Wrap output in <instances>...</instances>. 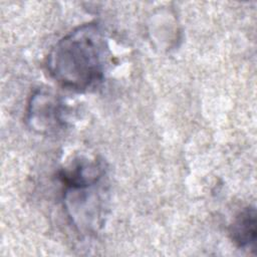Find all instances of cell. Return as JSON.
Listing matches in <instances>:
<instances>
[{
  "instance_id": "cell-1",
  "label": "cell",
  "mask_w": 257,
  "mask_h": 257,
  "mask_svg": "<svg viewBox=\"0 0 257 257\" xmlns=\"http://www.w3.org/2000/svg\"><path fill=\"white\" fill-rule=\"evenodd\" d=\"M106 46L100 27L82 24L62 37L47 57L49 74L62 86L84 90L103 75Z\"/></svg>"
},
{
  "instance_id": "cell-2",
  "label": "cell",
  "mask_w": 257,
  "mask_h": 257,
  "mask_svg": "<svg viewBox=\"0 0 257 257\" xmlns=\"http://www.w3.org/2000/svg\"><path fill=\"white\" fill-rule=\"evenodd\" d=\"M27 114L30 125L41 133H49L61 124L60 102L47 91L39 90L31 96Z\"/></svg>"
},
{
  "instance_id": "cell-3",
  "label": "cell",
  "mask_w": 257,
  "mask_h": 257,
  "mask_svg": "<svg viewBox=\"0 0 257 257\" xmlns=\"http://www.w3.org/2000/svg\"><path fill=\"white\" fill-rule=\"evenodd\" d=\"M256 210L253 207H247L233 221L230 228V236L232 241L240 248H255L256 241Z\"/></svg>"
}]
</instances>
